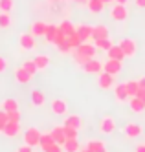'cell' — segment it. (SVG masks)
Segmentation results:
<instances>
[{
  "instance_id": "6da1fadb",
  "label": "cell",
  "mask_w": 145,
  "mask_h": 152,
  "mask_svg": "<svg viewBox=\"0 0 145 152\" xmlns=\"http://www.w3.org/2000/svg\"><path fill=\"white\" fill-rule=\"evenodd\" d=\"M96 53H97L96 44L88 40V42H81V44L72 51V59H74V62L77 64V66H83L86 61H90V59L96 57Z\"/></svg>"
},
{
  "instance_id": "7a4b0ae2",
  "label": "cell",
  "mask_w": 145,
  "mask_h": 152,
  "mask_svg": "<svg viewBox=\"0 0 145 152\" xmlns=\"http://www.w3.org/2000/svg\"><path fill=\"white\" fill-rule=\"evenodd\" d=\"M110 18L112 20H116V22H125V20L129 18V9H127V6L125 4H116L114 2V6L110 7Z\"/></svg>"
},
{
  "instance_id": "3957f363",
  "label": "cell",
  "mask_w": 145,
  "mask_h": 152,
  "mask_svg": "<svg viewBox=\"0 0 145 152\" xmlns=\"http://www.w3.org/2000/svg\"><path fill=\"white\" fill-rule=\"evenodd\" d=\"M97 86L101 90H112L114 86H116V75L107 73V72L97 73Z\"/></svg>"
},
{
  "instance_id": "277c9868",
  "label": "cell",
  "mask_w": 145,
  "mask_h": 152,
  "mask_svg": "<svg viewBox=\"0 0 145 152\" xmlns=\"http://www.w3.org/2000/svg\"><path fill=\"white\" fill-rule=\"evenodd\" d=\"M119 46H121V50H123L127 59H132L138 53V44H136L134 39H129V37L127 39H121L119 40Z\"/></svg>"
},
{
  "instance_id": "5b68a950",
  "label": "cell",
  "mask_w": 145,
  "mask_h": 152,
  "mask_svg": "<svg viewBox=\"0 0 145 152\" xmlns=\"http://www.w3.org/2000/svg\"><path fill=\"white\" fill-rule=\"evenodd\" d=\"M18 46H20L22 51H33L37 48V40L31 33H22L18 37Z\"/></svg>"
},
{
  "instance_id": "8992f818",
  "label": "cell",
  "mask_w": 145,
  "mask_h": 152,
  "mask_svg": "<svg viewBox=\"0 0 145 152\" xmlns=\"http://www.w3.org/2000/svg\"><path fill=\"white\" fill-rule=\"evenodd\" d=\"M81 70L85 72V73H92V75H97V73H101L103 72V62L99 61V59H90V61H86L83 66H81Z\"/></svg>"
},
{
  "instance_id": "52a82bcc",
  "label": "cell",
  "mask_w": 145,
  "mask_h": 152,
  "mask_svg": "<svg viewBox=\"0 0 145 152\" xmlns=\"http://www.w3.org/2000/svg\"><path fill=\"white\" fill-rule=\"evenodd\" d=\"M99 130H101V134H105V136L114 134V130H116V119L112 115H103L101 121H99Z\"/></svg>"
},
{
  "instance_id": "ba28073f",
  "label": "cell",
  "mask_w": 145,
  "mask_h": 152,
  "mask_svg": "<svg viewBox=\"0 0 145 152\" xmlns=\"http://www.w3.org/2000/svg\"><path fill=\"white\" fill-rule=\"evenodd\" d=\"M123 61H118V59H107L103 62V72L107 73H112V75H118L121 73V70H123V64H121Z\"/></svg>"
},
{
  "instance_id": "9c48e42d",
  "label": "cell",
  "mask_w": 145,
  "mask_h": 152,
  "mask_svg": "<svg viewBox=\"0 0 145 152\" xmlns=\"http://www.w3.org/2000/svg\"><path fill=\"white\" fill-rule=\"evenodd\" d=\"M40 134L42 132H39L35 126L28 128L26 132H24V143L29 145V147H39V143H40Z\"/></svg>"
},
{
  "instance_id": "30bf717a",
  "label": "cell",
  "mask_w": 145,
  "mask_h": 152,
  "mask_svg": "<svg viewBox=\"0 0 145 152\" xmlns=\"http://www.w3.org/2000/svg\"><path fill=\"white\" fill-rule=\"evenodd\" d=\"M50 106H52V112L55 114V115H66L68 114V103H66L64 99H52V103H50Z\"/></svg>"
},
{
  "instance_id": "8fae6325",
  "label": "cell",
  "mask_w": 145,
  "mask_h": 152,
  "mask_svg": "<svg viewBox=\"0 0 145 152\" xmlns=\"http://www.w3.org/2000/svg\"><path fill=\"white\" fill-rule=\"evenodd\" d=\"M92 31H94V26H90V24H79L75 28V33L81 37L83 42L92 40Z\"/></svg>"
},
{
  "instance_id": "7c38bea8",
  "label": "cell",
  "mask_w": 145,
  "mask_h": 152,
  "mask_svg": "<svg viewBox=\"0 0 145 152\" xmlns=\"http://www.w3.org/2000/svg\"><path fill=\"white\" fill-rule=\"evenodd\" d=\"M114 97H116V101L118 103H129V92L125 88V83H119L114 86Z\"/></svg>"
},
{
  "instance_id": "4fadbf2b",
  "label": "cell",
  "mask_w": 145,
  "mask_h": 152,
  "mask_svg": "<svg viewBox=\"0 0 145 152\" xmlns=\"http://www.w3.org/2000/svg\"><path fill=\"white\" fill-rule=\"evenodd\" d=\"M123 134H125V137H129V139L140 137V136H141V126H140L138 123H127V125L123 126Z\"/></svg>"
},
{
  "instance_id": "5bb4252c",
  "label": "cell",
  "mask_w": 145,
  "mask_h": 152,
  "mask_svg": "<svg viewBox=\"0 0 145 152\" xmlns=\"http://www.w3.org/2000/svg\"><path fill=\"white\" fill-rule=\"evenodd\" d=\"M46 28H48V22H44V20H35V22L31 24V31H29V33L33 37H44Z\"/></svg>"
},
{
  "instance_id": "9a60e30c",
  "label": "cell",
  "mask_w": 145,
  "mask_h": 152,
  "mask_svg": "<svg viewBox=\"0 0 145 152\" xmlns=\"http://www.w3.org/2000/svg\"><path fill=\"white\" fill-rule=\"evenodd\" d=\"M33 62H35V66H37V70L39 72H44L48 66H50V62H52V59H50V55H44V53H39V55H35L33 57Z\"/></svg>"
},
{
  "instance_id": "2e32d148",
  "label": "cell",
  "mask_w": 145,
  "mask_h": 152,
  "mask_svg": "<svg viewBox=\"0 0 145 152\" xmlns=\"http://www.w3.org/2000/svg\"><path fill=\"white\" fill-rule=\"evenodd\" d=\"M107 59H118V61H123V59H127V57H125V53H123V50H121L119 44H112V46L107 50Z\"/></svg>"
},
{
  "instance_id": "e0dca14e",
  "label": "cell",
  "mask_w": 145,
  "mask_h": 152,
  "mask_svg": "<svg viewBox=\"0 0 145 152\" xmlns=\"http://www.w3.org/2000/svg\"><path fill=\"white\" fill-rule=\"evenodd\" d=\"M2 134H4L6 137H15V136H18V134H20V123L9 121V123H7V125L4 126Z\"/></svg>"
},
{
  "instance_id": "ac0fdd59",
  "label": "cell",
  "mask_w": 145,
  "mask_h": 152,
  "mask_svg": "<svg viewBox=\"0 0 145 152\" xmlns=\"http://www.w3.org/2000/svg\"><path fill=\"white\" fill-rule=\"evenodd\" d=\"M50 134H52L53 141H55V143H59V145H63L64 141H66V136H64V126H63V125L53 126V128L50 130Z\"/></svg>"
},
{
  "instance_id": "d6986e66",
  "label": "cell",
  "mask_w": 145,
  "mask_h": 152,
  "mask_svg": "<svg viewBox=\"0 0 145 152\" xmlns=\"http://www.w3.org/2000/svg\"><path fill=\"white\" fill-rule=\"evenodd\" d=\"M85 147L90 148L92 152H107V145L103 139H88Z\"/></svg>"
},
{
  "instance_id": "ffe728a7",
  "label": "cell",
  "mask_w": 145,
  "mask_h": 152,
  "mask_svg": "<svg viewBox=\"0 0 145 152\" xmlns=\"http://www.w3.org/2000/svg\"><path fill=\"white\" fill-rule=\"evenodd\" d=\"M31 77H33V75H31L29 72H26L22 66L15 70V81H17L18 84H28V83L31 81Z\"/></svg>"
},
{
  "instance_id": "44dd1931",
  "label": "cell",
  "mask_w": 145,
  "mask_h": 152,
  "mask_svg": "<svg viewBox=\"0 0 145 152\" xmlns=\"http://www.w3.org/2000/svg\"><path fill=\"white\" fill-rule=\"evenodd\" d=\"M64 126H72V128H77L79 130L81 126H83V119H81V115H77V114H72V115H66L64 117V123H63Z\"/></svg>"
},
{
  "instance_id": "7402d4cb",
  "label": "cell",
  "mask_w": 145,
  "mask_h": 152,
  "mask_svg": "<svg viewBox=\"0 0 145 152\" xmlns=\"http://www.w3.org/2000/svg\"><path fill=\"white\" fill-rule=\"evenodd\" d=\"M107 37H110V31H108V28H107V26H103V24L94 26V31H92V40L107 39Z\"/></svg>"
},
{
  "instance_id": "603a6c76",
  "label": "cell",
  "mask_w": 145,
  "mask_h": 152,
  "mask_svg": "<svg viewBox=\"0 0 145 152\" xmlns=\"http://www.w3.org/2000/svg\"><path fill=\"white\" fill-rule=\"evenodd\" d=\"M86 7H88V11L92 15H99L105 9V2H101V0H88Z\"/></svg>"
},
{
  "instance_id": "cb8c5ba5",
  "label": "cell",
  "mask_w": 145,
  "mask_h": 152,
  "mask_svg": "<svg viewBox=\"0 0 145 152\" xmlns=\"http://www.w3.org/2000/svg\"><path fill=\"white\" fill-rule=\"evenodd\" d=\"M129 108L134 114H143L145 112V104L138 99V97H130V99H129Z\"/></svg>"
},
{
  "instance_id": "d4e9b609",
  "label": "cell",
  "mask_w": 145,
  "mask_h": 152,
  "mask_svg": "<svg viewBox=\"0 0 145 152\" xmlns=\"http://www.w3.org/2000/svg\"><path fill=\"white\" fill-rule=\"evenodd\" d=\"M57 31H59V26H55V24H48L46 28V33H44V39H46L48 44H53L55 42V37H57Z\"/></svg>"
},
{
  "instance_id": "484cf974",
  "label": "cell",
  "mask_w": 145,
  "mask_h": 152,
  "mask_svg": "<svg viewBox=\"0 0 145 152\" xmlns=\"http://www.w3.org/2000/svg\"><path fill=\"white\" fill-rule=\"evenodd\" d=\"M63 150L64 152H79L81 145H79V139H66L63 143Z\"/></svg>"
},
{
  "instance_id": "4316f807",
  "label": "cell",
  "mask_w": 145,
  "mask_h": 152,
  "mask_svg": "<svg viewBox=\"0 0 145 152\" xmlns=\"http://www.w3.org/2000/svg\"><path fill=\"white\" fill-rule=\"evenodd\" d=\"M125 88H127V92H129V97H136V94H138V90H140L138 79H129V81H125Z\"/></svg>"
},
{
  "instance_id": "83f0119b",
  "label": "cell",
  "mask_w": 145,
  "mask_h": 152,
  "mask_svg": "<svg viewBox=\"0 0 145 152\" xmlns=\"http://www.w3.org/2000/svg\"><path fill=\"white\" fill-rule=\"evenodd\" d=\"M59 31H61V33H64L66 37H70V35L75 33V26L70 22V20H63V22L59 24Z\"/></svg>"
},
{
  "instance_id": "f1b7e54d",
  "label": "cell",
  "mask_w": 145,
  "mask_h": 152,
  "mask_svg": "<svg viewBox=\"0 0 145 152\" xmlns=\"http://www.w3.org/2000/svg\"><path fill=\"white\" fill-rule=\"evenodd\" d=\"M44 103H46V97H44V94L40 90H33L31 92V104L33 106H42Z\"/></svg>"
},
{
  "instance_id": "f546056e",
  "label": "cell",
  "mask_w": 145,
  "mask_h": 152,
  "mask_svg": "<svg viewBox=\"0 0 145 152\" xmlns=\"http://www.w3.org/2000/svg\"><path fill=\"white\" fill-rule=\"evenodd\" d=\"M2 110H6L7 114L15 112V110H18V103L13 99V97H7V99H4V103H2Z\"/></svg>"
},
{
  "instance_id": "4dcf8cb0",
  "label": "cell",
  "mask_w": 145,
  "mask_h": 152,
  "mask_svg": "<svg viewBox=\"0 0 145 152\" xmlns=\"http://www.w3.org/2000/svg\"><path fill=\"white\" fill-rule=\"evenodd\" d=\"M92 42L96 44V48H97V50H101V51H107L110 46L114 44V42H112V39H110V37H107V39H99V40H92Z\"/></svg>"
},
{
  "instance_id": "1f68e13d",
  "label": "cell",
  "mask_w": 145,
  "mask_h": 152,
  "mask_svg": "<svg viewBox=\"0 0 145 152\" xmlns=\"http://www.w3.org/2000/svg\"><path fill=\"white\" fill-rule=\"evenodd\" d=\"M52 143H55V141H53V137H52V134H50V132L40 134V143H39V147H40V148L48 147V145H52Z\"/></svg>"
},
{
  "instance_id": "d6a6232c",
  "label": "cell",
  "mask_w": 145,
  "mask_h": 152,
  "mask_svg": "<svg viewBox=\"0 0 145 152\" xmlns=\"http://www.w3.org/2000/svg\"><path fill=\"white\" fill-rule=\"evenodd\" d=\"M15 6V0H0V13H9Z\"/></svg>"
},
{
  "instance_id": "836d02e7",
  "label": "cell",
  "mask_w": 145,
  "mask_h": 152,
  "mask_svg": "<svg viewBox=\"0 0 145 152\" xmlns=\"http://www.w3.org/2000/svg\"><path fill=\"white\" fill-rule=\"evenodd\" d=\"M66 40H68V46L72 48V51H74V50H75V48H77V46H79V44H81V42H83V40H81V37H79V35H77V33H74V35H70V37H68V39H66Z\"/></svg>"
},
{
  "instance_id": "e575fe53",
  "label": "cell",
  "mask_w": 145,
  "mask_h": 152,
  "mask_svg": "<svg viewBox=\"0 0 145 152\" xmlns=\"http://www.w3.org/2000/svg\"><path fill=\"white\" fill-rule=\"evenodd\" d=\"M20 66H22V68H24L26 72H29L31 75H35V73L39 72V70H37V66H35V62H33V59H31V61H24V62H22V64H20Z\"/></svg>"
},
{
  "instance_id": "d590c367",
  "label": "cell",
  "mask_w": 145,
  "mask_h": 152,
  "mask_svg": "<svg viewBox=\"0 0 145 152\" xmlns=\"http://www.w3.org/2000/svg\"><path fill=\"white\" fill-rule=\"evenodd\" d=\"M11 26V17L9 13H0V29H6Z\"/></svg>"
},
{
  "instance_id": "8d00e7d4",
  "label": "cell",
  "mask_w": 145,
  "mask_h": 152,
  "mask_svg": "<svg viewBox=\"0 0 145 152\" xmlns=\"http://www.w3.org/2000/svg\"><path fill=\"white\" fill-rule=\"evenodd\" d=\"M63 126H64V125H63ZM77 132H79L77 128L64 126V136H66V139H77Z\"/></svg>"
},
{
  "instance_id": "74e56055",
  "label": "cell",
  "mask_w": 145,
  "mask_h": 152,
  "mask_svg": "<svg viewBox=\"0 0 145 152\" xmlns=\"http://www.w3.org/2000/svg\"><path fill=\"white\" fill-rule=\"evenodd\" d=\"M9 123V114L6 110H0V132L4 130V126Z\"/></svg>"
},
{
  "instance_id": "f35d334b",
  "label": "cell",
  "mask_w": 145,
  "mask_h": 152,
  "mask_svg": "<svg viewBox=\"0 0 145 152\" xmlns=\"http://www.w3.org/2000/svg\"><path fill=\"white\" fill-rule=\"evenodd\" d=\"M42 152H64V150H63V145H59V143H52V145H48V147H44Z\"/></svg>"
},
{
  "instance_id": "ab89813d",
  "label": "cell",
  "mask_w": 145,
  "mask_h": 152,
  "mask_svg": "<svg viewBox=\"0 0 145 152\" xmlns=\"http://www.w3.org/2000/svg\"><path fill=\"white\" fill-rule=\"evenodd\" d=\"M9 121L20 123V112H18V110H15V112H9Z\"/></svg>"
},
{
  "instance_id": "60d3db41",
  "label": "cell",
  "mask_w": 145,
  "mask_h": 152,
  "mask_svg": "<svg viewBox=\"0 0 145 152\" xmlns=\"http://www.w3.org/2000/svg\"><path fill=\"white\" fill-rule=\"evenodd\" d=\"M7 70V61L4 57H0V73H4Z\"/></svg>"
},
{
  "instance_id": "b9f144b4",
  "label": "cell",
  "mask_w": 145,
  "mask_h": 152,
  "mask_svg": "<svg viewBox=\"0 0 145 152\" xmlns=\"http://www.w3.org/2000/svg\"><path fill=\"white\" fill-rule=\"evenodd\" d=\"M17 152H33V147H29V145H22V147H18L17 148Z\"/></svg>"
},
{
  "instance_id": "7bdbcfd3",
  "label": "cell",
  "mask_w": 145,
  "mask_h": 152,
  "mask_svg": "<svg viewBox=\"0 0 145 152\" xmlns=\"http://www.w3.org/2000/svg\"><path fill=\"white\" fill-rule=\"evenodd\" d=\"M136 97H138V99H140L143 104H145V88H140V90H138V94H136Z\"/></svg>"
},
{
  "instance_id": "ee69618b",
  "label": "cell",
  "mask_w": 145,
  "mask_h": 152,
  "mask_svg": "<svg viewBox=\"0 0 145 152\" xmlns=\"http://www.w3.org/2000/svg\"><path fill=\"white\" fill-rule=\"evenodd\" d=\"M134 2H136V6L140 9H145V0H134Z\"/></svg>"
},
{
  "instance_id": "f6af8a7d",
  "label": "cell",
  "mask_w": 145,
  "mask_h": 152,
  "mask_svg": "<svg viewBox=\"0 0 145 152\" xmlns=\"http://www.w3.org/2000/svg\"><path fill=\"white\" fill-rule=\"evenodd\" d=\"M138 83H140V88H145V75H141L138 79Z\"/></svg>"
},
{
  "instance_id": "bcb514c9",
  "label": "cell",
  "mask_w": 145,
  "mask_h": 152,
  "mask_svg": "<svg viewBox=\"0 0 145 152\" xmlns=\"http://www.w3.org/2000/svg\"><path fill=\"white\" fill-rule=\"evenodd\" d=\"M136 152H145V143H140V145L136 147Z\"/></svg>"
},
{
  "instance_id": "7dc6e473",
  "label": "cell",
  "mask_w": 145,
  "mask_h": 152,
  "mask_svg": "<svg viewBox=\"0 0 145 152\" xmlns=\"http://www.w3.org/2000/svg\"><path fill=\"white\" fill-rule=\"evenodd\" d=\"M75 4H79V6H86L88 4V0H74Z\"/></svg>"
},
{
  "instance_id": "c3c4849f",
  "label": "cell",
  "mask_w": 145,
  "mask_h": 152,
  "mask_svg": "<svg viewBox=\"0 0 145 152\" xmlns=\"http://www.w3.org/2000/svg\"><path fill=\"white\" fill-rule=\"evenodd\" d=\"M114 2H116V4H125V6H127L130 0H114Z\"/></svg>"
},
{
  "instance_id": "681fc988",
  "label": "cell",
  "mask_w": 145,
  "mask_h": 152,
  "mask_svg": "<svg viewBox=\"0 0 145 152\" xmlns=\"http://www.w3.org/2000/svg\"><path fill=\"white\" fill-rule=\"evenodd\" d=\"M79 152H92V150H90V148H86V147H81V150H79Z\"/></svg>"
},
{
  "instance_id": "f907efd6",
  "label": "cell",
  "mask_w": 145,
  "mask_h": 152,
  "mask_svg": "<svg viewBox=\"0 0 145 152\" xmlns=\"http://www.w3.org/2000/svg\"><path fill=\"white\" fill-rule=\"evenodd\" d=\"M101 2H105V6H107V4H114V0H101Z\"/></svg>"
}]
</instances>
